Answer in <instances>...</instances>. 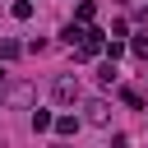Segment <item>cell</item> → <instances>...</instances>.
Wrapping results in <instances>:
<instances>
[{
  "instance_id": "cell-1",
  "label": "cell",
  "mask_w": 148,
  "mask_h": 148,
  "mask_svg": "<svg viewBox=\"0 0 148 148\" xmlns=\"http://www.w3.org/2000/svg\"><path fill=\"white\" fill-rule=\"evenodd\" d=\"M102 37H106L102 28H88V37H83V46H79V56L88 60V56H97V51H106V42H102Z\"/></svg>"
},
{
  "instance_id": "cell-2",
  "label": "cell",
  "mask_w": 148,
  "mask_h": 148,
  "mask_svg": "<svg viewBox=\"0 0 148 148\" xmlns=\"http://www.w3.org/2000/svg\"><path fill=\"white\" fill-rule=\"evenodd\" d=\"M79 97V83L74 79H56V102H74Z\"/></svg>"
},
{
  "instance_id": "cell-3",
  "label": "cell",
  "mask_w": 148,
  "mask_h": 148,
  "mask_svg": "<svg viewBox=\"0 0 148 148\" xmlns=\"http://www.w3.org/2000/svg\"><path fill=\"white\" fill-rule=\"evenodd\" d=\"M60 37H65L69 46H83V37H88V28H83V23H69V28L60 32Z\"/></svg>"
},
{
  "instance_id": "cell-4",
  "label": "cell",
  "mask_w": 148,
  "mask_h": 148,
  "mask_svg": "<svg viewBox=\"0 0 148 148\" xmlns=\"http://www.w3.org/2000/svg\"><path fill=\"white\" fill-rule=\"evenodd\" d=\"M32 130L42 134V130H56V116L51 111H32Z\"/></svg>"
},
{
  "instance_id": "cell-5",
  "label": "cell",
  "mask_w": 148,
  "mask_h": 148,
  "mask_svg": "<svg viewBox=\"0 0 148 148\" xmlns=\"http://www.w3.org/2000/svg\"><path fill=\"white\" fill-rule=\"evenodd\" d=\"M74 130H79V120H74V116H56V134H60V139H69Z\"/></svg>"
},
{
  "instance_id": "cell-6",
  "label": "cell",
  "mask_w": 148,
  "mask_h": 148,
  "mask_svg": "<svg viewBox=\"0 0 148 148\" xmlns=\"http://www.w3.org/2000/svg\"><path fill=\"white\" fill-rule=\"evenodd\" d=\"M88 120L92 125H106V102H88Z\"/></svg>"
},
{
  "instance_id": "cell-7",
  "label": "cell",
  "mask_w": 148,
  "mask_h": 148,
  "mask_svg": "<svg viewBox=\"0 0 148 148\" xmlns=\"http://www.w3.org/2000/svg\"><path fill=\"white\" fill-rule=\"evenodd\" d=\"M18 51H23V46H18V42H14V37H5V42H0V60H14V56H18Z\"/></svg>"
},
{
  "instance_id": "cell-8",
  "label": "cell",
  "mask_w": 148,
  "mask_h": 148,
  "mask_svg": "<svg viewBox=\"0 0 148 148\" xmlns=\"http://www.w3.org/2000/svg\"><path fill=\"white\" fill-rule=\"evenodd\" d=\"M130 51H134V56H139V60H148V32H139V37H134V42H130Z\"/></svg>"
},
{
  "instance_id": "cell-9",
  "label": "cell",
  "mask_w": 148,
  "mask_h": 148,
  "mask_svg": "<svg viewBox=\"0 0 148 148\" xmlns=\"http://www.w3.org/2000/svg\"><path fill=\"white\" fill-rule=\"evenodd\" d=\"M9 14H14V18H32V0H14Z\"/></svg>"
},
{
  "instance_id": "cell-10",
  "label": "cell",
  "mask_w": 148,
  "mask_h": 148,
  "mask_svg": "<svg viewBox=\"0 0 148 148\" xmlns=\"http://www.w3.org/2000/svg\"><path fill=\"white\" fill-rule=\"evenodd\" d=\"M92 18H97V5L83 0V5H79V23H92Z\"/></svg>"
},
{
  "instance_id": "cell-11",
  "label": "cell",
  "mask_w": 148,
  "mask_h": 148,
  "mask_svg": "<svg viewBox=\"0 0 148 148\" xmlns=\"http://www.w3.org/2000/svg\"><path fill=\"white\" fill-rule=\"evenodd\" d=\"M97 79H102V83H116V60H106V65L97 69Z\"/></svg>"
},
{
  "instance_id": "cell-12",
  "label": "cell",
  "mask_w": 148,
  "mask_h": 148,
  "mask_svg": "<svg viewBox=\"0 0 148 148\" xmlns=\"http://www.w3.org/2000/svg\"><path fill=\"white\" fill-rule=\"evenodd\" d=\"M120 97H125V106H134V111H143V97H139V92H134V88H125V92H120Z\"/></svg>"
},
{
  "instance_id": "cell-13",
  "label": "cell",
  "mask_w": 148,
  "mask_h": 148,
  "mask_svg": "<svg viewBox=\"0 0 148 148\" xmlns=\"http://www.w3.org/2000/svg\"><path fill=\"white\" fill-rule=\"evenodd\" d=\"M0 79H5V69H0Z\"/></svg>"
}]
</instances>
